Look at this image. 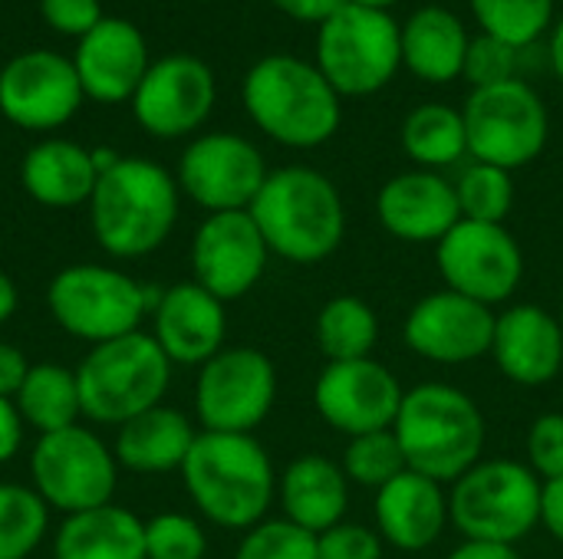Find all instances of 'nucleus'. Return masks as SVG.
<instances>
[{"label":"nucleus","mask_w":563,"mask_h":559,"mask_svg":"<svg viewBox=\"0 0 563 559\" xmlns=\"http://www.w3.org/2000/svg\"><path fill=\"white\" fill-rule=\"evenodd\" d=\"M251 122L287 148L327 145L343 122V99L317 69L290 53L261 56L241 86Z\"/></svg>","instance_id":"1"},{"label":"nucleus","mask_w":563,"mask_h":559,"mask_svg":"<svg viewBox=\"0 0 563 559\" xmlns=\"http://www.w3.org/2000/svg\"><path fill=\"white\" fill-rule=\"evenodd\" d=\"M247 211L264 234L267 250L303 267L333 257L346 234L340 188L307 165L271 171Z\"/></svg>","instance_id":"2"},{"label":"nucleus","mask_w":563,"mask_h":559,"mask_svg":"<svg viewBox=\"0 0 563 559\" xmlns=\"http://www.w3.org/2000/svg\"><path fill=\"white\" fill-rule=\"evenodd\" d=\"M178 181L148 158H119L89 198L96 244L119 260L158 250L178 221Z\"/></svg>","instance_id":"3"},{"label":"nucleus","mask_w":563,"mask_h":559,"mask_svg":"<svg viewBox=\"0 0 563 559\" xmlns=\"http://www.w3.org/2000/svg\"><path fill=\"white\" fill-rule=\"evenodd\" d=\"M393 432L406 455V468L442 488L475 468L488 441V425L478 402L445 382H422L409 389Z\"/></svg>","instance_id":"4"},{"label":"nucleus","mask_w":563,"mask_h":559,"mask_svg":"<svg viewBox=\"0 0 563 559\" xmlns=\"http://www.w3.org/2000/svg\"><path fill=\"white\" fill-rule=\"evenodd\" d=\"M195 507L218 527L251 530L277 494L274 465L254 435L201 432L181 465Z\"/></svg>","instance_id":"5"},{"label":"nucleus","mask_w":563,"mask_h":559,"mask_svg":"<svg viewBox=\"0 0 563 559\" xmlns=\"http://www.w3.org/2000/svg\"><path fill=\"white\" fill-rule=\"evenodd\" d=\"M172 382V359L152 333H129L89 349L76 369L79 405L89 422L125 425L135 415L162 405Z\"/></svg>","instance_id":"6"},{"label":"nucleus","mask_w":563,"mask_h":559,"mask_svg":"<svg viewBox=\"0 0 563 559\" xmlns=\"http://www.w3.org/2000/svg\"><path fill=\"white\" fill-rule=\"evenodd\" d=\"M317 69L340 99H366L402 69V23L389 10L343 3L317 26Z\"/></svg>","instance_id":"7"},{"label":"nucleus","mask_w":563,"mask_h":559,"mask_svg":"<svg viewBox=\"0 0 563 559\" xmlns=\"http://www.w3.org/2000/svg\"><path fill=\"white\" fill-rule=\"evenodd\" d=\"M158 297L162 290L145 287L115 267L73 264L49 280L46 306L69 336L99 346L139 333Z\"/></svg>","instance_id":"8"},{"label":"nucleus","mask_w":563,"mask_h":559,"mask_svg":"<svg viewBox=\"0 0 563 559\" xmlns=\"http://www.w3.org/2000/svg\"><path fill=\"white\" fill-rule=\"evenodd\" d=\"M541 488L521 461H478L452 484L449 521L465 540L515 547L541 524Z\"/></svg>","instance_id":"9"},{"label":"nucleus","mask_w":563,"mask_h":559,"mask_svg":"<svg viewBox=\"0 0 563 559\" xmlns=\"http://www.w3.org/2000/svg\"><path fill=\"white\" fill-rule=\"evenodd\" d=\"M462 119L468 135V155L505 171L531 165L544 152L551 135V115L544 99L518 76L498 86L472 89Z\"/></svg>","instance_id":"10"},{"label":"nucleus","mask_w":563,"mask_h":559,"mask_svg":"<svg viewBox=\"0 0 563 559\" xmlns=\"http://www.w3.org/2000/svg\"><path fill=\"white\" fill-rule=\"evenodd\" d=\"M115 455L102 445V438L82 425L40 435L30 455L33 491L46 501V507L69 514L92 511L112 501L115 491Z\"/></svg>","instance_id":"11"},{"label":"nucleus","mask_w":563,"mask_h":559,"mask_svg":"<svg viewBox=\"0 0 563 559\" xmlns=\"http://www.w3.org/2000/svg\"><path fill=\"white\" fill-rule=\"evenodd\" d=\"M277 399V369L254 346H231L211 356L195 382V412L205 432L254 435Z\"/></svg>","instance_id":"12"},{"label":"nucleus","mask_w":563,"mask_h":559,"mask_svg":"<svg viewBox=\"0 0 563 559\" xmlns=\"http://www.w3.org/2000/svg\"><path fill=\"white\" fill-rule=\"evenodd\" d=\"M445 290H455L485 306L505 303L525 277V254L505 224L459 221L435 244Z\"/></svg>","instance_id":"13"},{"label":"nucleus","mask_w":563,"mask_h":559,"mask_svg":"<svg viewBox=\"0 0 563 559\" xmlns=\"http://www.w3.org/2000/svg\"><path fill=\"white\" fill-rule=\"evenodd\" d=\"M267 161L254 142L234 132H208L178 158V188L208 214L247 211L267 181Z\"/></svg>","instance_id":"14"},{"label":"nucleus","mask_w":563,"mask_h":559,"mask_svg":"<svg viewBox=\"0 0 563 559\" xmlns=\"http://www.w3.org/2000/svg\"><path fill=\"white\" fill-rule=\"evenodd\" d=\"M218 99L214 72L191 53H168L148 66L135 96L132 115L155 138H181L198 132Z\"/></svg>","instance_id":"15"},{"label":"nucleus","mask_w":563,"mask_h":559,"mask_svg":"<svg viewBox=\"0 0 563 559\" xmlns=\"http://www.w3.org/2000/svg\"><path fill=\"white\" fill-rule=\"evenodd\" d=\"M402 399L406 389L399 385L396 372L373 356L353 362H327L313 382L317 415L346 438L393 428Z\"/></svg>","instance_id":"16"},{"label":"nucleus","mask_w":563,"mask_h":559,"mask_svg":"<svg viewBox=\"0 0 563 559\" xmlns=\"http://www.w3.org/2000/svg\"><path fill=\"white\" fill-rule=\"evenodd\" d=\"M82 86L69 56L26 49L0 69V112L26 132H53L82 105Z\"/></svg>","instance_id":"17"},{"label":"nucleus","mask_w":563,"mask_h":559,"mask_svg":"<svg viewBox=\"0 0 563 559\" xmlns=\"http://www.w3.org/2000/svg\"><path fill=\"white\" fill-rule=\"evenodd\" d=\"M267 244L251 211L208 214L191 241L195 283L221 303L247 297L267 270Z\"/></svg>","instance_id":"18"},{"label":"nucleus","mask_w":563,"mask_h":559,"mask_svg":"<svg viewBox=\"0 0 563 559\" xmlns=\"http://www.w3.org/2000/svg\"><path fill=\"white\" fill-rule=\"evenodd\" d=\"M402 336L406 346L429 362L465 366L492 356L495 313L455 290H435L409 310Z\"/></svg>","instance_id":"19"},{"label":"nucleus","mask_w":563,"mask_h":559,"mask_svg":"<svg viewBox=\"0 0 563 559\" xmlns=\"http://www.w3.org/2000/svg\"><path fill=\"white\" fill-rule=\"evenodd\" d=\"M73 66L82 96L102 105L132 102L142 76L148 72V46L135 23L122 16H102L73 53Z\"/></svg>","instance_id":"20"},{"label":"nucleus","mask_w":563,"mask_h":559,"mask_svg":"<svg viewBox=\"0 0 563 559\" xmlns=\"http://www.w3.org/2000/svg\"><path fill=\"white\" fill-rule=\"evenodd\" d=\"M492 359L515 385L538 389L554 382L563 369L561 320L534 303L508 306L501 316H495Z\"/></svg>","instance_id":"21"},{"label":"nucleus","mask_w":563,"mask_h":559,"mask_svg":"<svg viewBox=\"0 0 563 559\" xmlns=\"http://www.w3.org/2000/svg\"><path fill=\"white\" fill-rule=\"evenodd\" d=\"M379 224L406 244H439L459 221V194L439 171H402L376 194Z\"/></svg>","instance_id":"22"},{"label":"nucleus","mask_w":563,"mask_h":559,"mask_svg":"<svg viewBox=\"0 0 563 559\" xmlns=\"http://www.w3.org/2000/svg\"><path fill=\"white\" fill-rule=\"evenodd\" d=\"M152 323H155L152 336L172 362L205 366L211 356L224 349V336H228L224 303L211 297L205 287H198L195 280L162 290L152 310Z\"/></svg>","instance_id":"23"},{"label":"nucleus","mask_w":563,"mask_h":559,"mask_svg":"<svg viewBox=\"0 0 563 559\" xmlns=\"http://www.w3.org/2000/svg\"><path fill=\"white\" fill-rule=\"evenodd\" d=\"M449 494L432 478L402 471L383 491H376V527L383 544L406 554H422L445 534Z\"/></svg>","instance_id":"24"},{"label":"nucleus","mask_w":563,"mask_h":559,"mask_svg":"<svg viewBox=\"0 0 563 559\" xmlns=\"http://www.w3.org/2000/svg\"><path fill=\"white\" fill-rule=\"evenodd\" d=\"M284 517L310 534H327L343 524L350 507V481L343 468L323 455H300L277 481Z\"/></svg>","instance_id":"25"},{"label":"nucleus","mask_w":563,"mask_h":559,"mask_svg":"<svg viewBox=\"0 0 563 559\" xmlns=\"http://www.w3.org/2000/svg\"><path fill=\"white\" fill-rule=\"evenodd\" d=\"M468 30L449 7L426 3L402 23V66L432 86L455 82L465 69Z\"/></svg>","instance_id":"26"},{"label":"nucleus","mask_w":563,"mask_h":559,"mask_svg":"<svg viewBox=\"0 0 563 559\" xmlns=\"http://www.w3.org/2000/svg\"><path fill=\"white\" fill-rule=\"evenodd\" d=\"M20 181L43 208H76L92 198L99 171L92 165V148L69 138H43L23 155Z\"/></svg>","instance_id":"27"},{"label":"nucleus","mask_w":563,"mask_h":559,"mask_svg":"<svg viewBox=\"0 0 563 559\" xmlns=\"http://www.w3.org/2000/svg\"><path fill=\"white\" fill-rule=\"evenodd\" d=\"M191 422L165 405H155L119 428L115 438V461L135 474H165L181 471L191 445H195Z\"/></svg>","instance_id":"28"},{"label":"nucleus","mask_w":563,"mask_h":559,"mask_svg":"<svg viewBox=\"0 0 563 559\" xmlns=\"http://www.w3.org/2000/svg\"><path fill=\"white\" fill-rule=\"evenodd\" d=\"M53 554L56 559H145V524L115 504L79 511L63 521Z\"/></svg>","instance_id":"29"},{"label":"nucleus","mask_w":563,"mask_h":559,"mask_svg":"<svg viewBox=\"0 0 563 559\" xmlns=\"http://www.w3.org/2000/svg\"><path fill=\"white\" fill-rule=\"evenodd\" d=\"M399 138H402L406 155L426 171L449 168L468 155V135H465L462 109L445 105V102L416 105L406 115Z\"/></svg>","instance_id":"30"},{"label":"nucleus","mask_w":563,"mask_h":559,"mask_svg":"<svg viewBox=\"0 0 563 559\" xmlns=\"http://www.w3.org/2000/svg\"><path fill=\"white\" fill-rule=\"evenodd\" d=\"M13 402L20 409L23 425L36 428L40 435L73 428L76 418L82 415L76 372L66 366H56V362L30 366V376L23 379Z\"/></svg>","instance_id":"31"},{"label":"nucleus","mask_w":563,"mask_h":559,"mask_svg":"<svg viewBox=\"0 0 563 559\" xmlns=\"http://www.w3.org/2000/svg\"><path fill=\"white\" fill-rule=\"evenodd\" d=\"M379 343L376 310L360 297H333L317 313V346L327 362L369 359Z\"/></svg>","instance_id":"32"},{"label":"nucleus","mask_w":563,"mask_h":559,"mask_svg":"<svg viewBox=\"0 0 563 559\" xmlns=\"http://www.w3.org/2000/svg\"><path fill=\"white\" fill-rule=\"evenodd\" d=\"M558 0H468V10L482 33L508 43L511 49H528L554 26Z\"/></svg>","instance_id":"33"},{"label":"nucleus","mask_w":563,"mask_h":559,"mask_svg":"<svg viewBox=\"0 0 563 559\" xmlns=\"http://www.w3.org/2000/svg\"><path fill=\"white\" fill-rule=\"evenodd\" d=\"M46 501L20 484H0V559H26L43 540Z\"/></svg>","instance_id":"34"},{"label":"nucleus","mask_w":563,"mask_h":559,"mask_svg":"<svg viewBox=\"0 0 563 559\" xmlns=\"http://www.w3.org/2000/svg\"><path fill=\"white\" fill-rule=\"evenodd\" d=\"M455 194L465 221L505 224L515 208V178L498 165L472 161L468 168H462L455 181Z\"/></svg>","instance_id":"35"},{"label":"nucleus","mask_w":563,"mask_h":559,"mask_svg":"<svg viewBox=\"0 0 563 559\" xmlns=\"http://www.w3.org/2000/svg\"><path fill=\"white\" fill-rule=\"evenodd\" d=\"M340 468H343L350 484L373 488V491H383L389 481H396L402 471H409L406 468V455H402L399 438H396L393 428L350 438Z\"/></svg>","instance_id":"36"},{"label":"nucleus","mask_w":563,"mask_h":559,"mask_svg":"<svg viewBox=\"0 0 563 559\" xmlns=\"http://www.w3.org/2000/svg\"><path fill=\"white\" fill-rule=\"evenodd\" d=\"M234 559H317V534L284 521H261L251 527Z\"/></svg>","instance_id":"37"},{"label":"nucleus","mask_w":563,"mask_h":559,"mask_svg":"<svg viewBox=\"0 0 563 559\" xmlns=\"http://www.w3.org/2000/svg\"><path fill=\"white\" fill-rule=\"evenodd\" d=\"M208 537L195 517L158 514L145 524V559H205Z\"/></svg>","instance_id":"38"},{"label":"nucleus","mask_w":563,"mask_h":559,"mask_svg":"<svg viewBox=\"0 0 563 559\" xmlns=\"http://www.w3.org/2000/svg\"><path fill=\"white\" fill-rule=\"evenodd\" d=\"M515 69H518V49H511L508 43H501L488 33L472 36L468 53H465V69H462V76L472 82V89L508 82V79H515Z\"/></svg>","instance_id":"39"},{"label":"nucleus","mask_w":563,"mask_h":559,"mask_svg":"<svg viewBox=\"0 0 563 559\" xmlns=\"http://www.w3.org/2000/svg\"><path fill=\"white\" fill-rule=\"evenodd\" d=\"M525 451L528 468L541 478V484L563 478V412H544L531 422Z\"/></svg>","instance_id":"40"},{"label":"nucleus","mask_w":563,"mask_h":559,"mask_svg":"<svg viewBox=\"0 0 563 559\" xmlns=\"http://www.w3.org/2000/svg\"><path fill=\"white\" fill-rule=\"evenodd\" d=\"M317 559H383V537L363 524H336L317 537Z\"/></svg>","instance_id":"41"},{"label":"nucleus","mask_w":563,"mask_h":559,"mask_svg":"<svg viewBox=\"0 0 563 559\" xmlns=\"http://www.w3.org/2000/svg\"><path fill=\"white\" fill-rule=\"evenodd\" d=\"M40 16L49 30L82 40L106 13L99 0H40Z\"/></svg>","instance_id":"42"},{"label":"nucleus","mask_w":563,"mask_h":559,"mask_svg":"<svg viewBox=\"0 0 563 559\" xmlns=\"http://www.w3.org/2000/svg\"><path fill=\"white\" fill-rule=\"evenodd\" d=\"M284 16L297 20V23H310L320 26L327 16H333L346 0H271Z\"/></svg>","instance_id":"43"},{"label":"nucleus","mask_w":563,"mask_h":559,"mask_svg":"<svg viewBox=\"0 0 563 559\" xmlns=\"http://www.w3.org/2000/svg\"><path fill=\"white\" fill-rule=\"evenodd\" d=\"M30 376V362L26 356L10 346V343H0V395L3 399H16L23 379Z\"/></svg>","instance_id":"44"},{"label":"nucleus","mask_w":563,"mask_h":559,"mask_svg":"<svg viewBox=\"0 0 563 559\" xmlns=\"http://www.w3.org/2000/svg\"><path fill=\"white\" fill-rule=\"evenodd\" d=\"M23 445V418L13 399L0 395V465H7L10 458H16Z\"/></svg>","instance_id":"45"},{"label":"nucleus","mask_w":563,"mask_h":559,"mask_svg":"<svg viewBox=\"0 0 563 559\" xmlns=\"http://www.w3.org/2000/svg\"><path fill=\"white\" fill-rule=\"evenodd\" d=\"M541 527L563 547V478L541 488Z\"/></svg>","instance_id":"46"},{"label":"nucleus","mask_w":563,"mask_h":559,"mask_svg":"<svg viewBox=\"0 0 563 559\" xmlns=\"http://www.w3.org/2000/svg\"><path fill=\"white\" fill-rule=\"evenodd\" d=\"M445 559H521L515 547L505 544H482V540H465L462 547H455Z\"/></svg>","instance_id":"47"},{"label":"nucleus","mask_w":563,"mask_h":559,"mask_svg":"<svg viewBox=\"0 0 563 559\" xmlns=\"http://www.w3.org/2000/svg\"><path fill=\"white\" fill-rule=\"evenodd\" d=\"M548 53H551V69H554V76L563 82V13L554 20V26H551Z\"/></svg>","instance_id":"48"},{"label":"nucleus","mask_w":563,"mask_h":559,"mask_svg":"<svg viewBox=\"0 0 563 559\" xmlns=\"http://www.w3.org/2000/svg\"><path fill=\"white\" fill-rule=\"evenodd\" d=\"M13 310H16V287H13V280L0 270V326L13 316Z\"/></svg>","instance_id":"49"},{"label":"nucleus","mask_w":563,"mask_h":559,"mask_svg":"<svg viewBox=\"0 0 563 559\" xmlns=\"http://www.w3.org/2000/svg\"><path fill=\"white\" fill-rule=\"evenodd\" d=\"M346 3H360V7H373V10H389V7H396L399 0H346Z\"/></svg>","instance_id":"50"},{"label":"nucleus","mask_w":563,"mask_h":559,"mask_svg":"<svg viewBox=\"0 0 563 559\" xmlns=\"http://www.w3.org/2000/svg\"><path fill=\"white\" fill-rule=\"evenodd\" d=\"M558 320H561V326H563V300H561V313H558Z\"/></svg>","instance_id":"51"}]
</instances>
